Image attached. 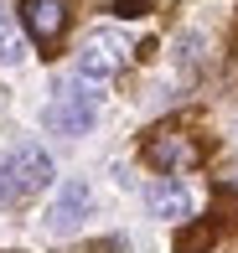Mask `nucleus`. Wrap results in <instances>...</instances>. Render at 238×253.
<instances>
[{
	"label": "nucleus",
	"instance_id": "1a4fd4ad",
	"mask_svg": "<svg viewBox=\"0 0 238 253\" xmlns=\"http://www.w3.org/2000/svg\"><path fill=\"white\" fill-rule=\"evenodd\" d=\"M207 243H212V227H197V233H181V238H176L181 253H202Z\"/></svg>",
	"mask_w": 238,
	"mask_h": 253
},
{
	"label": "nucleus",
	"instance_id": "6e6552de",
	"mask_svg": "<svg viewBox=\"0 0 238 253\" xmlns=\"http://www.w3.org/2000/svg\"><path fill=\"white\" fill-rule=\"evenodd\" d=\"M0 62H5V67L26 62V37L16 31V21H10V10H0Z\"/></svg>",
	"mask_w": 238,
	"mask_h": 253
},
{
	"label": "nucleus",
	"instance_id": "f03ea898",
	"mask_svg": "<svg viewBox=\"0 0 238 253\" xmlns=\"http://www.w3.org/2000/svg\"><path fill=\"white\" fill-rule=\"evenodd\" d=\"M98 119V93L83 83H62L57 93H52V103L42 109V124H47L52 134H88Z\"/></svg>",
	"mask_w": 238,
	"mask_h": 253
},
{
	"label": "nucleus",
	"instance_id": "39448f33",
	"mask_svg": "<svg viewBox=\"0 0 238 253\" xmlns=\"http://www.w3.org/2000/svg\"><path fill=\"white\" fill-rule=\"evenodd\" d=\"M145 207H150V217L181 222V217H191V191L181 186V181H155V186L145 191Z\"/></svg>",
	"mask_w": 238,
	"mask_h": 253
},
{
	"label": "nucleus",
	"instance_id": "7ed1b4c3",
	"mask_svg": "<svg viewBox=\"0 0 238 253\" xmlns=\"http://www.w3.org/2000/svg\"><path fill=\"white\" fill-rule=\"evenodd\" d=\"M94 212V191H88L83 176H67L57 191H52V207H47V233H78L83 227V217Z\"/></svg>",
	"mask_w": 238,
	"mask_h": 253
},
{
	"label": "nucleus",
	"instance_id": "20e7f679",
	"mask_svg": "<svg viewBox=\"0 0 238 253\" xmlns=\"http://www.w3.org/2000/svg\"><path fill=\"white\" fill-rule=\"evenodd\" d=\"M119 67H124V47L114 37H104V31L78 52V78H83V83H104V78H114Z\"/></svg>",
	"mask_w": 238,
	"mask_h": 253
},
{
	"label": "nucleus",
	"instance_id": "423d86ee",
	"mask_svg": "<svg viewBox=\"0 0 238 253\" xmlns=\"http://www.w3.org/2000/svg\"><path fill=\"white\" fill-rule=\"evenodd\" d=\"M191 160H197V145L181 140V134H155V140H150V166L181 170V166H191Z\"/></svg>",
	"mask_w": 238,
	"mask_h": 253
},
{
	"label": "nucleus",
	"instance_id": "f257e3e1",
	"mask_svg": "<svg viewBox=\"0 0 238 253\" xmlns=\"http://www.w3.org/2000/svg\"><path fill=\"white\" fill-rule=\"evenodd\" d=\"M52 181V155L42 145H21L0 160V202H21Z\"/></svg>",
	"mask_w": 238,
	"mask_h": 253
},
{
	"label": "nucleus",
	"instance_id": "0eeeda50",
	"mask_svg": "<svg viewBox=\"0 0 238 253\" xmlns=\"http://www.w3.org/2000/svg\"><path fill=\"white\" fill-rule=\"evenodd\" d=\"M62 0H26V26L31 31H37V37L42 42H52V37H57V31H62Z\"/></svg>",
	"mask_w": 238,
	"mask_h": 253
}]
</instances>
